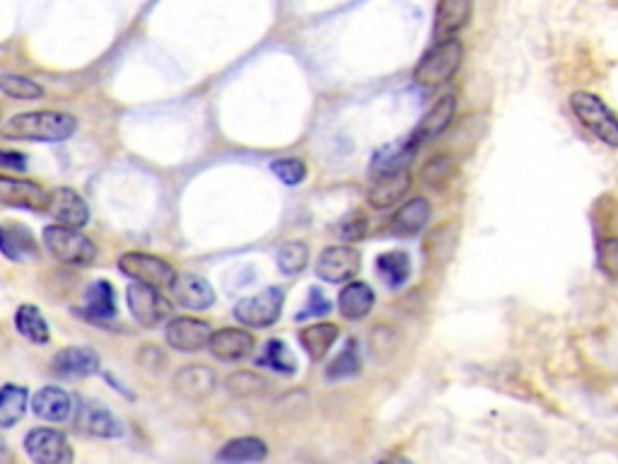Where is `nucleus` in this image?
<instances>
[{
  "instance_id": "f257e3e1",
  "label": "nucleus",
  "mask_w": 618,
  "mask_h": 464,
  "mask_svg": "<svg viewBox=\"0 0 618 464\" xmlns=\"http://www.w3.org/2000/svg\"><path fill=\"white\" fill-rule=\"evenodd\" d=\"M75 131H78V121L73 114L39 109V112L10 116L3 126V138H8V141L63 143L73 138Z\"/></svg>"
},
{
  "instance_id": "f03ea898",
  "label": "nucleus",
  "mask_w": 618,
  "mask_h": 464,
  "mask_svg": "<svg viewBox=\"0 0 618 464\" xmlns=\"http://www.w3.org/2000/svg\"><path fill=\"white\" fill-rule=\"evenodd\" d=\"M464 61V44L457 37L440 39L425 51L418 66L413 68V80L421 87H440L457 75Z\"/></svg>"
},
{
  "instance_id": "7ed1b4c3",
  "label": "nucleus",
  "mask_w": 618,
  "mask_h": 464,
  "mask_svg": "<svg viewBox=\"0 0 618 464\" xmlns=\"http://www.w3.org/2000/svg\"><path fill=\"white\" fill-rule=\"evenodd\" d=\"M570 109H573L575 119L597 141L609 145V148H618V116L602 97H597L594 92L577 90L570 95Z\"/></svg>"
},
{
  "instance_id": "20e7f679",
  "label": "nucleus",
  "mask_w": 618,
  "mask_h": 464,
  "mask_svg": "<svg viewBox=\"0 0 618 464\" xmlns=\"http://www.w3.org/2000/svg\"><path fill=\"white\" fill-rule=\"evenodd\" d=\"M44 247L56 261L66 266H90L97 259V245L83 235L80 228L68 225H49L44 230Z\"/></svg>"
},
{
  "instance_id": "39448f33",
  "label": "nucleus",
  "mask_w": 618,
  "mask_h": 464,
  "mask_svg": "<svg viewBox=\"0 0 618 464\" xmlns=\"http://www.w3.org/2000/svg\"><path fill=\"white\" fill-rule=\"evenodd\" d=\"M116 266H119L121 274L133 278V281L145 283V286H153L160 290H172L179 276L169 261H165L162 257H155V254H148V252L121 254L119 261H116Z\"/></svg>"
},
{
  "instance_id": "423d86ee",
  "label": "nucleus",
  "mask_w": 618,
  "mask_h": 464,
  "mask_svg": "<svg viewBox=\"0 0 618 464\" xmlns=\"http://www.w3.org/2000/svg\"><path fill=\"white\" fill-rule=\"evenodd\" d=\"M285 303V293L283 288L271 286L261 293L249 295V298H242L232 310V315L242 327H252V329H264L276 324L281 319Z\"/></svg>"
},
{
  "instance_id": "0eeeda50",
  "label": "nucleus",
  "mask_w": 618,
  "mask_h": 464,
  "mask_svg": "<svg viewBox=\"0 0 618 464\" xmlns=\"http://www.w3.org/2000/svg\"><path fill=\"white\" fill-rule=\"evenodd\" d=\"M126 305L131 317L145 329L160 327L165 319L172 317V303L160 293V288L145 286L138 281L126 288Z\"/></svg>"
},
{
  "instance_id": "6e6552de",
  "label": "nucleus",
  "mask_w": 618,
  "mask_h": 464,
  "mask_svg": "<svg viewBox=\"0 0 618 464\" xmlns=\"http://www.w3.org/2000/svg\"><path fill=\"white\" fill-rule=\"evenodd\" d=\"M0 203L8 208L46 213L49 211L51 194L42 187V184L32 182V179L5 177V174H0Z\"/></svg>"
},
{
  "instance_id": "1a4fd4ad",
  "label": "nucleus",
  "mask_w": 618,
  "mask_h": 464,
  "mask_svg": "<svg viewBox=\"0 0 618 464\" xmlns=\"http://www.w3.org/2000/svg\"><path fill=\"white\" fill-rule=\"evenodd\" d=\"M25 452L37 464H68L73 462V448L68 438L54 428H34L25 435Z\"/></svg>"
},
{
  "instance_id": "9d476101",
  "label": "nucleus",
  "mask_w": 618,
  "mask_h": 464,
  "mask_svg": "<svg viewBox=\"0 0 618 464\" xmlns=\"http://www.w3.org/2000/svg\"><path fill=\"white\" fill-rule=\"evenodd\" d=\"M75 428L80 433L95 435V438H121L126 433L121 423L107 406H102L95 399H80L75 406Z\"/></svg>"
},
{
  "instance_id": "9b49d317",
  "label": "nucleus",
  "mask_w": 618,
  "mask_h": 464,
  "mask_svg": "<svg viewBox=\"0 0 618 464\" xmlns=\"http://www.w3.org/2000/svg\"><path fill=\"white\" fill-rule=\"evenodd\" d=\"M363 257L351 245L326 247L317 259V276L326 283H348L358 276Z\"/></svg>"
},
{
  "instance_id": "f8f14e48",
  "label": "nucleus",
  "mask_w": 618,
  "mask_h": 464,
  "mask_svg": "<svg viewBox=\"0 0 618 464\" xmlns=\"http://www.w3.org/2000/svg\"><path fill=\"white\" fill-rule=\"evenodd\" d=\"M211 324L198 317H174L165 327L167 346L182 353H198L211 344Z\"/></svg>"
},
{
  "instance_id": "ddd939ff",
  "label": "nucleus",
  "mask_w": 618,
  "mask_h": 464,
  "mask_svg": "<svg viewBox=\"0 0 618 464\" xmlns=\"http://www.w3.org/2000/svg\"><path fill=\"white\" fill-rule=\"evenodd\" d=\"M454 114H457V97L445 95L440 97L433 107L425 112V116L416 124V129L408 133V141H411L416 148H423L425 143L435 141L440 138L442 133L452 126Z\"/></svg>"
},
{
  "instance_id": "4468645a",
  "label": "nucleus",
  "mask_w": 618,
  "mask_h": 464,
  "mask_svg": "<svg viewBox=\"0 0 618 464\" xmlns=\"http://www.w3.org/2000/svg\"><path fill=\"white\" fill-rule=\"evenodd\" d=\"M411 189V174L408 170L370 174V187H367V203L377 211L392 208L399 203Z\"/></svg>"
},
{
  "instance_id": "2eb2a0df",
  "label": "nucleus",
  "mask_w": 618,
  "mask_h": 464,
  "mask_svg": "<svg viewBox=\"0 0 618 464\" xmlns=\"http://www.w3.org/2000/svg\"><path fill=\"white\" fill-rule=\"evenodd\" d=\"M46 213L58 225H68V228H85L87 220H90V206H87L78 191L68 187H58L51 191V203Z\"/></svg>"
},
{
  "instance_id": "dca6fc26",
  "label": "nucleus",
  "mask_w": 618,
  "mask_h": 464,
  "mask_svg": "<svg viewBox=\"0 0 618 464\" xmlns=\"http://www.w3.org/2000/svg\"><path fill=\"white\" fill-rule=\"evenodd\" d=\"M256 341L254 336L247 332V329H235V327H225L220 329V332H213L211 336V353L218 361H227V363H235V361H244V358L252 356Z\"/></svg>"
},
{
  "instance_id": "f3484780",
  "label": "nucleus",
  "mask_w": 618,
  "mask_h": 464,
  "mask_svg": "<svg viewBox=\"0 0 618 464\" xmlns=\"http://www.w3.org/2000/svg\"><path fill=\"white\" fill-rule=\"evenodd\" d=\"M471 10H474V0H440L435 8V42L457 37V32H462L469 25Z\"/></svg>"
},
{
  "instance_id": "a211bd4d",
  "label": "nucleus",
  "mask_w": 618,
  "mask_h": 464,
  "mask_svg": "<svg viewBox=\"0 0 618 464\" xmlns=\"http://www.w3.org/2000/svg\"><path fill=\"white\" fill-rule=\"evenodd\" d=\"M172 385L179 397L194 399V402H198V399H206L208 394L215 390V373L208 368V365L191 363L177 370Z\"/></svg>"
},
{
  "instance_id": "6ab92c4d",
  "label": "nucleus",
  "mask_w": 618,
  "mask_h": 464,
  "mask_svg": "<svg viewBox=\"0 0 618 464\" xmlns=\"http://www.w3.org/2000/svg\"><path fill=\"white\" fill-rule=\"evenodd\" d=\"M51 368L61 377H87L99 373V356L92 348L68 346L51 358Z\"/></svg>"
},
{
  "instance_id": "aec40b11",
  "label": "nucleus",
  "mask_w": 618,
  "mask_h": 464,
  "mask_svg": "<svg viewBox=\"0 0 618 464\" xmlns=\"http://www.w3.org/2000/svg\"><path fill=\"white\" fill-rule=\"evenodd\" d=\"M73 397L61 387H42L32 397V411L42 421L63 423L73 416Z\"/></svg>"
},
{
  "instance_id": "412c9836",
  "label": "nucleus",
  "mask_w": 618,
  "mask_h": 464,
  "mask_svg": "<svg viewBox=\"0 0 618 464\" xmlns=\"http://www.w3.org/2000/svg\"><path fill=\"white\" fill-rule=\"evenodd\" d=\"M177 303L186 310H208L215 303V290L208 278L198 274H182L177 276V283L172 288Z\"/></svg>"
},
{
  "instance_id": "4be33fe9",
  "label": "nucleus",
  "mask_w": 618,
  "mask_h": 464,
  "mask_svg": "<svg viewBox=\"0 0 618 464\" xmlns=\"http://www.w3.org/2000/svg\"><path fill=\"white\" fill-rule=\"evenodd\" d=\"M375 290L365 281H348L338 293V312L348 322H358L365 319L375 307Z\"/></svg>"
},
{
  "instance_id": "5701e85b",
  "label": "nucleus",
  "mask_w": 618,
  "mask_h": 464,
  "mask_svg": "<svg viewBox=\"0 0 618 464\" xmlns=\"http://www.w3.org/2000/svg\"><path fill=\"white\" fill-rule=\"evenodd\" d=\"M0 252L10 261L37 259V240L22 223H0Z\"/></svg>"
},
{
  "instance_id": "b1692460",
  "label": "nucleus",
  "mask_w": 618,
  "mask_h": 464,
  "mask_svg": "<svg viewBox=\"0 0 618 464\" xmlns=\"http://www.w3.org/2000/svg\"><path fill=\"white\" fill-rule=\"evenodd\" d=\"M430 213H433L430 201L423 199V196H416V199L406 201L404 206L394 213L392 223H389V230L399 237L418 235V232H423L425 225H428Z\"/></svg>"
},
{
  "instance_id": "393cba45",
  "label": "nucleus",
  "mask_w": 618,
  "mask_h": 464,
  "mask_svg": "<svg viewBox=\"0 0 618 464\" xmlns=\"http://www.w3.org/2000/svg\"><path fill=\"white\" fill-rule=\"evenodd\" d=\"M416 145L406 138L401 141L382 145L380 150H375L370 162V174H384V172H396V170H408L413 155H416Z\"/></svg>"
},
{
  "instance_id": "a878e982",
  "label": "nucleus",
  "mask_w": 618,
  "mask_h": 464,
  "mask_svg": "<svg viewBox=\"0 0 618 464\" xmlns=\"http://www.w3.org/2000/svg\"><path fill=\"white\" fill-rule=\"evenodd\" d=\"M336 339H338V327L331 322L309 324V327L297 332V341H300L302 351H305L309 361L314 363L324 361L326 353H329L331 346L336 344Z\"/></svg>"
},
{
  "instance_id": "bb28decb",
  "label": "nucleus",
  "mask_w": 618,
  "mask_h": 464,
  "mask_svg": "<svg viewBox=\"0 0 618 464\" xmlns=\"http://www.w3.org/2000/svg\"><path fill=\"white\" fill-rule=\"evenodd\" d=\"M85 315L95 322H107L116 317V293L112 283L97 278L85 288Z\"/></svg>"
},
{
  "instance_id": "cd10ccee",
  "label": "nucleus",
  "mask_w": 618,
  "mask_h": 464,
  "mask_svg": "<svg viewBox=\"0 0 618 464\" xmlns=\"http://www.w3.org/2000/svg\"><path fill=\"white\" fill-rule=\"evenodd\" d=\"M459 242V225L457 223H442L430 232L428 240L423 245V254L430 266H442L450 261L452 252L457 249Z\"/></svg>"
},
{
  "instance_id": "c85d7f7f",
  "label": "nucleus",
  "mask_w": 618,
  "mask_h": 464,
  "mask_svg": "<svg viewBox=\"0 0 618 464\" xmlns=\"http://www.w3.org/2000/svg\"><path fill=\"white\" fill-rule=\"evenodd\" d=\"M15 329L22 339L32 341L37 346H46L51 341L49 322H46L42 310L37 305H20L15 312Z\"/></svg>"
},
{
  "instance_id": "c756f323",
  "label": "nucleus",
  "mask_w": 618,
  "mask_h": 464,
  "mask_svg": "<svg viewBox=\"0 0 618 464\" xmlns=\"http://www.w3.org/2000/svg\"><path fill=\"white\" fill-rule=\"evenodd\" d=\"M256 368H268L273 373L281 375H295L297 373V361L290 351L288 344L281 339H268L264 346H261V353L256 356Z\"/></svg>"
},
{
  "instance_id": "7c9ffc66",
  "label": "nucleus",
  "mask_w": 618,
  "mask_h": 464,
  "mask_svg": "<svg viewBox=\"0 0 618 464\" xmlns=\"http://www.w3.org/2000/svg\"><path fill=\"white\" fill-rule=\"evenodd\" d=\"M377 274L384 283L392 290H399L404 283L411 278V257L401 249H392V252H384L375 261Z\"/></svg>"
},
{
  "instance_id": "2f4dec72",
  "label": "nucleus",
  "mask_w": 618,
  "mask_h": 464,
  "mask_svg": "<svg viewBox=\"0 0 618 464\" xmlns=\"http://www.w3.org/2000/svg\"><path fill=\"white\" fill-rule=\"evenodd\" d=\"M29 406V392L22 385H0V428H13Z\"/></svg>"
},
{
  "instance_id": "473e14b6",
  "label": "nucleus",
  "mask_w": 618,
  "mask_h": 464,
  "mask_svg": "<svg viewBox=\"0 0 618 464\" xmlns=\"http://www.w3.org/2000/svg\"><path fill=\"white\" fill-rule=\"evenodd\" d=\"M268 457V448L261 438L254 435H244V438H235L218 452L220 462H261Z\"/></svg>"
},
{
  "instance_id": "72a5a7b5",
  "label": "nucleus",
  "mask_w": 618,
  "mask_h": 464,
  "mask_svg": "<svg viewBox=\"0 0 618 464\" xmlns=\"http://www.w3.org/2000/svg\"><path fill=\"white\" fill-rule=\"evenodd\" d=\"M225 392L235 399H254L268 392V382L252 370H235L232 375H227Z\"/></svg>"
},
{
  "instance_id": "f704fd0d",
  "label": "nucleus",
  "mask_w": 618,
  "mask_h": 464,
  "mask_svg": "<svg viewBox=\"0 0 618 464\" xmlns=\"http://www.w3.org/2000/svg\"><path fill=\"white\" fill-rule=\"evenodd\" d=\"M360 368H363V358H360L358 339H348L343 351L326 368V380H346V377L358 375Z\"/></svg>"
},
{
  "instance_id": "c9c22d12",
  "label": "nucleus",
  "mask_w": 618,
  "mask_h": 464,
  "mask_svg": "<svg viewBox=\"0 0 618 464\" xmlns=\"http://www.w3.org/2000/svg\"><path fill=\"white\" fill-rule=\"evenodd\" d=\"M0 92H3L5 97H13V100H20V102L42 100L44 97L42 85L34 83L32 78H25V75H15V73L0 75Z\"/></svg>"
},
{
  "instance_id": "e433bc0d",
  "label": "nucleus",
  "mask_w": 618,
  "mask_h": 464,
  "mask_svg": "<svg viewBox=\"0 0 618 464\" xmlns=\"http://www.w3.org/2000/svg\"><path fill=\"white\" fill-rule=\"evenodd\" d=\"M276 261H278V269H281L285 276H295V274H300V271H305V266L309 261L307 242H300V240L283 242V245L278 247Z\"/></svg>"
},
{
  "instance_id": "4c0bfd02",
  "label": "nucleus",
  "mask_w": 618,
  "mask_h": 464,
  "mask_svg": "<svg viewBox=\"0 0 618 464\" xmlns=\"http://www.w3.org/2000/svg\"><path fill=\"white\" fill-rule=\"evenodd\" d=\"M454 162L447 158V155H435V158H430L423 165L421 170V182L428 189L433 191H442L447 187V182L454 177Z\"/></svg>"
},
{
  "instance_id": "58836bf2",
  "label": "nucleus",
  "mask_w": 618,
  "mask_h": 464,
  "mask_svg": "<svg viewBox=\"0 0 618 464\" xmlns=\"http://www.w3.org/2000/svg\"><path fill=\"white\" fill-rule=\"evenodd\" d=\"M597 266L606 278L618 283V235L597 237Z\"/></svg>"
},
{
  "instance_id": "ea45409f",
  "label": "nucleus",
  "mask_w": 618,
  "mask_h": 464,
  "mask_svg": "<svg viewBox=\"0 0 618 464\" xmlns=\"http://www.w3.org/2000/svg\"><path fill=\"white\" fill-rule=\"evenodd\" d=\"M271 172L288 187H297V184L305 182L307 165L300 158H281L271 162Z\"/></svg>"
},
{
  "instance_id": "a19ab883",
  "label": "nucleus",
  "mask_w": 618,
  "mask_h": 464,
  "mask_svg": "<svg viewBox=\"0 0 618 464\" xmlns=\"http://www.w3.org/2000/svg\"><path fill=\"white\" fill-rule=\"evenodd\" d=\"M336 235L341 237L343 242H358V240H363V237L367 235V218H365L360 211L348 213V216L343 218L341 223H338Z\"/></svg>"
},
{
  "instance_id": "79ce46f5",
  "label": "nucleus",
  "mask_w": 618,
  "mask_h": 464,
  "mask_svg": "<svg viewBox=\"0 0 618 464\" xmlns=\"http://www.w3.org/2000/svg\"><path fill=\"white\" fill-rule=\"evenodd\" d=\"M329 312H331V303H329V298L324 295V290L322 288H309V298H307L305 310L297 312L295 319L300 322V319L322 317V315H329Z\"/></svg>"
},
{
  "instance_id": "37998d69",
  "label": "nucleus",
  "mask_w": 618,
  "mask_h": 464,
  "mask_svg": "<svg viewBox=\"0 0 618 464\" xmlns=\"http://www.w3.org/2000/svg\"><path fill=\"white\" fill-rule=\"evenodd\" d=\"M138 363H141L143 368L157 370L167 363V358H165V353H162L157 346H143L141 351H138Z\"/></svg>"
},
{
  "instance_id": "c03bdc74",
  "label": "nucleus",
  "mask_w": 618,
  "mask_h": 464,
  "mask_svg": "<svg viewBox=\"0 0 618 464\" xmlns=\"http://www.w3.org/2000/svg\"><path fill=\"white\" fill-rule=\"evenodd\" d=\"M0 167H3V170L25 172L27 170V158L22 153H15V150L0 148Z\"/></svg>"
},
{
  "instance_id": "a18cd8bd",
  "label": "nucleus",
  "mask_w": 618,
  "mask_h": 464,
  "mask_svg": "<svg viewBox=\"0 0 618 464\" xmlns=\"http://www.w3.org/2000/svg\"><path fill=\"white\" fill-rule=\"evenodd\" d=\"M10 460V452L5 448V440L0 438V462H8Z\"/></svg>"
}]
</instances>
